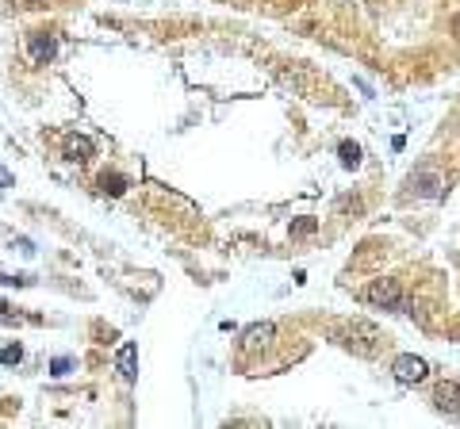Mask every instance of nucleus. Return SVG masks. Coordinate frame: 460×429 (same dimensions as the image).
Instances as JSON below:
<instances>
[{
    "instance_id": "f257e3e1",
    "label": "nucleus",
    "mask_w": 460,
    "mask_h": 429,
    "mask_svg": "<svg viewBox=\"0 0 460 429\" xmlns=\"http://www.w3.org/2000/svg\"><path fill=\"white\" fill-rule=\"evenodd\" d=\"M364 299H368L372 306H384V311H403L406 314V303L403 299V287H399V280H372L368 292H364Z\"/></svg>"
},
{
    "instance_id": "f03ea898",
    "label": "nucleus",
    "mask_w": 460,
    "mask_h": 429,
    "mask_svg": "<svg viewBox=\"0 0 460 429\" xmlns=\"http://www.w3.org/2000/svg\"><path fill=\"white\" fill-rule=\"evenodd\" d=\"M392 375L399 383H422L430 375V364L422 361V356H414V353H399L392 361Z\"/></svg>"
},
{
    "instance_id": "7ed1b4c3",
    "label": "nucleus",
    "mask_w": 460,
    "mask_h": 429,
    "mask_svg": "<svg viewBox=\"0 0 460 429\" xmlns=\"http://www.w3.org/2000/svg\"><path fill=\"white\" fill-rule=\"evenodd\" d=\"M54 54H58V39H54L50 31L27 35V58H31V66H46Z\"/></svg>"
},
{
    "instance_id": "20e7f679",
    "label": "nucleus",
    "mask_w": 460,
    "mask_h": 429,
    "mask_svg": "<svg viewBox=\"0 0 460 429\" xmlns=\"http://www.w3.org/2000/svg\"><path fill=\"white\" fill-rule=\"evenodd\" d=\"M433 406H437L441 414L460 418V380H441L437 387H433Z\"/></svg>"
},
{
    "instance_id": "39448f33",
    "label": "nucleus",
    "mask_w": 460,
    "mask_h": 429,
    "mask_svg": "<svg viewBox=\"0 0 460 429\" xmlns=\"http://www.w3.org/2000/svg\"><path fill=\"white\" fill-rule=\"evenodd\" d=\"M116 368H119V380L123 383H135V375H138V345L135 341H123V349L116 356Z\"/></svg>"
},
{
    "instance_id": "423d86ee",
    "label": "nucleus",
    "mask_w": 460,
    "mask_h": 429,
    "mask_svg": "<svg viewBox=\"0 0 460 429\" xmlns=\"http://www.w3.org/2000/svg\"><path fill=\"white\" fill-rule=\"evenodd\" d=\"M92 150H97V146H92V138H85V135H69L66 138V157L69 161H89Z\"/></svg>"
},
{
    "instance_id": "0eeeda50",
    "label": "nucleus",
    "mask_w": 460,
    "mask_h": 429,
    "mask_svg": "<svg viewBox=\"0 0 460 429\" xmlns=\"http://www.w3.org/2000/svg\"><path fill=\"white\" fill-rule=\"evenodd\" d=\"M97 188L104 192V196H123V192L131 188V180H127V177H119V173H100Z\"/></svg>"
},
{
    "instance_id": "6e6552de",
    "label": "nucleus",
    "mask_w": 460,
    "mask_h": 429,
    "mask_svg": "<svg viewBox=\"0 0 460 429\" xmlns=\"http://www.w3.org/2000/svg\"><path fill=\"white\" fill-rule=\"evenodd\" d=\"M273 322H261V326H249L246 330V349H257V345H268L273 341Z\"/></svg>"
},
{
    "instance_id": "1a4fd4ad",
    "label": "nucleus",
    "mask_w": 460,
    "mask_h": 429,
    "mask_svg": "<svg viewBox=\"0 0 460 429\" xmlns=\"http://www.w3.org/2000/svg\"><path fill=\"white\" fill-rule=\"evenodd\" d=\"M337 157H342L345 169H357V165H361V146L357 142H342V146H337Z\"/></svg>"
},
{
    "instance_id": "9d476101",
    "label": "nucleus",
    "mask_w": 460,
    "mask_h": 429,
    "mask_svg": "<svg viewBox=\"0 0 460 429\" xmlns=\"http://www.w3.org/2000/svg\"><path fill=\"white\" fill-rule=\"evenodd\" d=\"M20 361H23L20 345H4V349H0V364H20Z\"/></svg>"
},
{
    "instance_id": "9b49d317",
    "label": "nucleus",
    "mask_w": 460,
    "mask_h": 429,
    "mask_svg": "<svg viewBox=\"0 0 460 429\" xmlns=\"http://www.w3.org/2000/svg\"><path fill=\"white\" fill-rule=\"evenodd\" d=\"M50 368H54V375H69V372L77 368V361H73V356H58V361L50 364Z\"/></svg>"
},
{
    "instance_id": "f8f14e48",
    "label": "nucleus",
    "mask_w": 460,
    "mask_h": 429,
    "mask_svg": "<svg viewBox=\"0 0 460 429\" xmlns=\"http://www.w3.org/2000/svg\"><path fill=\"white\" fill-rule=\"evenodd\" d=\"M12 180H15V177L4 169V165H0V192H4V188H12Z\"/></svg>"
},
{
    "instance_id": "ddd939ff",
    "label": "nucleus",
    "mask_w": 460,
    "mask_h": 429,
    "mask_svg": "<svg viewBox=\"0 0 460 429\" xmlns=\"http://www.w3.org/2000/svg\"><path fill=\"white\" fill-rule=\"evenodd\" d=\"M0 284H31V280L27 276H4V273H0Z\"/></svg>"
},
{
    "instance_id": "4468645a",
    "label": "nucleus",
    "mask_w": 460,
    "mask_h": 429,
    "mask_svg": "<svg viewBox=\"0 0 460 429\" xmlns=\"http://www.w3.org/2000/svg\"><path fill=\"white\" fill-rule=\"evenodd\" d=\"M8 311H12V306H8L4 299H0V318H4V322H12V314H8Z\"/></svg>"
},
{
    "instance_id": "2eb2a0df",
    "label": "nucleus",
    "mask_w": 460,
    "mask_h": 429,
    "mask_svg": "<svg viewBox=\"0 0 460 429\" xmlns=\"http://www.w3.org/2000/svg\"><path fill=\"white\" fill-rule=\"evenodd\" d=\"M453 27H456V35H460V15H456V23H453Z\"/></svg>"
}]
</instances>
